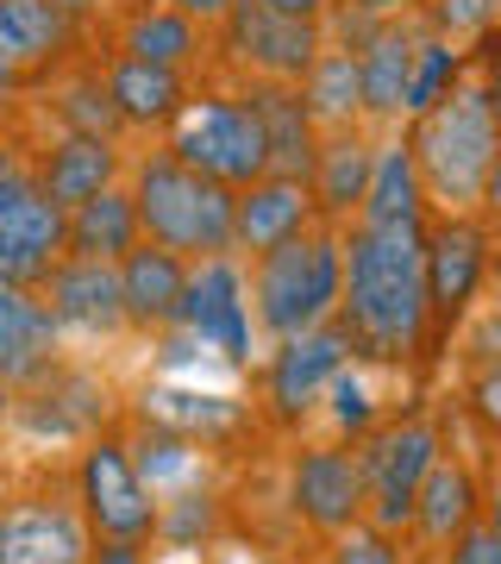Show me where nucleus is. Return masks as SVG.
Masks as SVG:
<instances>
[{
  "label": "nucleus",
  "mask_w": 501,
  "mask_h": 564,
  "mask_svg": "<svg viewBox=\"0 0 501 564\" xmlns=\"http://www.w3.org/2000/svg\"><path fill=\"white\" fill-rule=\"evenodd\" d=\"M358 364L421 370L433 364V302H426V226H345V302Z\"/></svg>",
  "instance_id": "1"
},
{
  "label": "nucleus",
  "mask_w": 501,
  "mask_h": 564,
  "mask_svg": "<svg viewBox=\"0 0 501 564\" xmlns=\"http://www.w3.org/2000/svg\"><path fill=\"white\" fill-rule=\"evenodd\" d=\"M401 132L414 144V163H421L426 207L433 214H482L489 170L501 158V120H495V107H489L482 69H470L433 113L407 120Z\"/></svg>",
  "instance_id": "2"
},
{
  "label": "nucleus",
  "mask_w": 501,
  "mask_h": 564,
  "mask_svg": "<svg viewBox=\"0 0 501 564\" xmlns=\"http://www.w3.org/2000/svg\"><path fill=\"white\" fill-rule=\"evenodd\" d=\"M126 188L139 202V226L151 245H170L188 263L239 258V188L200 176L176 151H151L126 170Z\"/></svg>",
  "instance_id": "3"
},
{
  "label": "nucleus",
  "mask_w": 501,
  "mask_h": 564,
  "mask_svg": "<svg viewBox=\"0 0 501 564\" xmlns=\"http://www.w3.org/2000/svg\"><path fill=\"white\" fill-rule=\"evenodd\" d=\"M345 302V226L314 220L307 232L282 239L276 251L251 258V314L270 345L339 321Z\"/></svg>",
  "instance_id": "4"
},
{
  "label": "nucleus",
  "mask_w": 501,
  "mask_h": 564,
  "mask_svg": "<svg viewBox=\"0 0 501 564\" xmlns=\"http://www.w3.org/2000/svg\"><path fill=\"white\" fill-rule=\"evenodd\" d=\"M95 527L81 514L76 464L39 452L32 464L7 470L0 489V564H88Z\"/></svg>",
  "instance_id": "5"
},
{
  "label": "nucleus",
  "mask_w": 501,
  "mask_h": 564,
  "mask_svg": "<svg viewBox=\"0 0 501 564\" xmlns=\"http://www.w3.org/2000/svg\"><path fill=\"white\" fill-rule=\"evenodd\" d=\"M163 139H170L163 151H176L188 170L226 182V188H251L270 176V132H263V113L244 82L188 95V107L170 120Z\"/></svg>",
  "instance_id": "6"
},
{
  "label": "nucleus",
  "mask_w": 501,
  "mask_h": 564,
  "mask_svg": "<svg viewBox=\"0 0 501 564\" xmlns=\"http://www.w3.org/2000/svg\"><path fill=\"white\" fill-rule=\"evenodd\" d=\"M445 445H451L445 440V408H426V402H407L377 433H363L358 458H363V484H370V514L363 521H377L407 540L421 484H426V470L439 464Z\"/></svg>",
  "instance_id": "7"
},
{
  "label": "nucleus",
  "mask_w": 501,
  "mask_h": 564,
  "mask_svg": "<svg viewBox=\"0 0 501 564\" xmlns=\"http://www.w3.org/2000/svg\"><path fill=\"white\" fill-rule=\"evenodd\" d=\"M69 258V207L39 182V151L0 139V282L39 289Z\"/></svg>",
  "instance_id": "8"
},
{
  "label": "nucleus",
  "mask_w": 501,
  "mask_h": 564,
  "mask_svg": "<svg viewBox=\"0 0 501 564\" xmlns=\"http://www.w3.org/2000/svg\"><path fill=\"white\" fill-rule=\"evenodd\" d=\"M358 358L351 351V333L339 321L314 326V333H295V339H276L258 364V414L270 433L282 440H307V426L320 414L326 389L345 364Z\"/></svg>",
  "instance_id": "9"
},
{
  "label": "nucleus",
  "mask_w": 501,
  "mask_h": 564,
  "mask_svg": "<svg viewBox=\"0 0 501 564\" xmlns=\"http://www.w3.org/2000/svg\"><path fill=\"white\" fill-rule=\"evenodd\" d=\"M69 464H76V496H81L88 527H95V540L157 545L163 496L144 484L139 458H132V445H126V421L95 433V440H81Z\"/></svg>",
  "instance_id": "10"
},
{
  "label": "nucleus",
  "mask_w": 501,
  "mask_h": 564,
  "mask_svg": "<svg viewBox=\"0 0 501 564\" xmlns=\"http://www.w3.org/2000/svg\"><path fill=\"white\" fill-rule=\"evenodd\" d=\"M495 276V220L489 214H433L426 220V302H433V364L445 358L464 314Z\"/></svg>",
  "instance_id": "11"
},
{
  "label": "nucleus",
  "mask_w": 501,
  "mask_h": 564,
  "mask_svg": "<svg viewBox=\"0 0 501 564\" xmlns=\"http://www.w3.org/2000/svg\"><path fill=\"white\" fill-rule=\"evenodd\" d=\"M288 521L314 545L339 540L345 527L370 514V484H363V458L351 440H301L288 452Z\"/></svg>",
  "instance_id": "12"
},
{
  "label": "nucleus",
  "mask_w": 501,
  "mask_h": 564,
  "mask_svg": "<svg viewBox=\"0 0 501 564\" xmlns=\"http://www.w3.org/2000/svg\"><path fill=\"white\" fill-rule=\"evenodd\" d=\"M126 421L120 389L107 383L100 370L63 358L51 377H39L32 389H20V414H13V433H20L32 452H51V445H81L107 433V426Z\"/></svg>",
  "instance_id": "13"
},
{
  "label": "nucleus",
  "mask_w": 501,
  "mask_h": 564,
  "mask_svg": "<svg viewBox=\"0 0 501 564\" xmlns=\"http://www.w3.org/2000/svg\"><path fill=\"white\" fill-rule=\"evenodd\" d=\"M214 39H220V63L239 82H295L301 88V76L326 51V25L276 13L270 0H239Z\"/></svg>",
  "instance_id": "14"
},
{
  "label": "nucleus",
  "mask_w": 501,
  "mask_h": 564,
  "mask_svg": "<svg viewBox=\"0 0 501 564\" xmlns=\"http://www.w3.org/2000/svg\"><path fill=\"white\" fill-rule=\"evenodd\" d=\"M251 276L239 270V258H200L188 276V302H182V326L195 345L220 351L232 370H251L258 339H251Z\"/></svg>",
  "instance_id": "15"
},
{
  "label": "nucleus",
  "mask_w": 501,
  "mask_h": 564,
  "mask_svg": "<svg viewBox=\"0 0 501 564\" xmlns=\"http://www.w3.org/2000/svg\"><path fill=\"white\" fill-rule=\"evenodd\" d=\"M489 514V477L477 470L470 452L445 445L439 464L426 470L421 502H414V527H407V552L421 564H439L451 552V540H464L470 527Z\"/></svg>",
  "instance_id": "16"
},
{
  "label": "nucleus",
  "mask_w": 501,
  "mask_h": 564,
  "mask_svg": "<svg viewBox=\"0 0 501 564\" xmlns=\"http://www.w3.org/2000/svg\"><path fill=\"white\" fill-rule=\"evenodd\" d=\"M39 295L51 302V314H57V326L69 333V339H132L120 263H107V258H63L57 270L39 282Z\"/></svg>",
  "instance_id": "17"
},
{
  "label": "nucleus",
  "mask_w": 501,
  "mask_h": 564,
  "mask_svg": "<svg viewBox=\"0 0 501 564\" xmlns=\"http://www.w3.org/2000/svg\"><path fill=\"white\" fill-rule=\"evenodd\" d=\"M426 39V13L407 20H382L363 39L358 63H363V120L377 132H401L407 126V82H414V57Z\"/></svg>",
  "instance_id": "18"
},
{
  "label": "nucleus",
  "mask_w": 501,
  "mask_h": 564,
  "mask_svg": "<svg viewBox=\"0 0 501 564\" xmlns=\"http://www.w3.org/2000/svg\"><path fill=\"white\" fill-rule=\"evenodd\" d=\"M63 333L51 302L25 282H0V377L13 389H32L63 364Z\"/></svg>",
  "instance_id": "19"
},
{
  "label": "nucleus",
  "mask_w": 501,
  "mask_h": 564,
  "mask_svg": "<svg viewBox=\"0 0 501 564\" xmlns=\"http://www.w3.org/2000/svg\"><path fill=\"white\" fill-rule=\"evenodd\" d=\"M382 139L389 132H377V126H351V132H326L320 139V158H314V176H307L320 220L358 226L363 202H370V176H377Z\"/></svg>",
  "instance_id": "20"
},
{
  "label": "nucleus",
  "mask_w": 501,
  "mask_h": 564,
  "mask_svg": "<svg viewBox=\"0 0 501 564\" xmlns=\"http://www.w3.org/2000/svg\"><path fill=\"white\" fill-rule=\"evenodd\" d=\"M188 276H195V263L182 258V251H170V245H151V239L120 258L126 314H132V333H139V339H163V333L182 326Z\"/></svg>",
  "instance_id": "21"
},
{
  "label": "nucleus",
  "mask_w": 501,
  "mask_h": 564,
  "mask_svg": "<svg viewBox=\"0 0 501 564\" xmlns=\"http://www.w3.org/2000/svg\"><path fill=\"white\" fill-rule=\"evenodd\" d=\"M120 176H126V151H120V139H100V132H57L39 151V182L57 207L95 202Z\"/></svg>",
  "instance_id": "22"
},
{
  "label": "nucleus",
  "mask_w": 501,
  "mask_h": 564,
  "mask_svg": "<svg viewBox=\"0 0 501 564\" xmlns=\"http://www.w3.org/2000/svg\"><path fill=\"white\" fill-rule=\"evenodd\" d=\"M76 51V20L57 0H0V63L25 82H44Z\"/></svg>",
  "instance_id": "23"
},
{
  "label": "nucleus",
  "mask_w": 501,
  "mask_h": 564,
  "mask_svg": "<svg viewBox=\"0 0 501 564\" xmlns=\"http://www.w3.org/2000/svg\"><path fill=\"white\" fill-rule=\"evenodd\" d=\"M320 220L314 207V188L295 176H263L251 188H239V258H263L276 251L282 239H295Z\"/></svg>",
  "instance_id": "24"
},
{
  "label": "nucleus",
  "mask_w": 501,
  "mask_h": 564,
  "mask_svg": "<svg viewBox=\"0 0 501 564\" xmlns=\"http://www.w3.org/2000/svg\"><path fill=\"white\" fill-rule=\"evenodd\" d=\"M100 76H107V95L120 107V120L139 126V132H170V120L188 107V76L163 69V63H144L132 51H120Z\"/></svg>",
  "instance_id": "25"
},
{
  "label": "nucleus",
  "mask_w": 501,
  "mask_h": 564,
  "mask_svg": "<svg viewBox=\"0 0 501 564\" xmlns=\"http://www.w3.org/2000/svg\"><path fill=\"white\" fill-rule=\"evenodd\" d=\"M251 88V101L263 113V132H270V176H295L307 182L314 176V158H320V126L307 113L295 82H244Z\"/></svg>",
  "instance_id": "26"
},
{
  "label": "nucleus",
  "mask_w": 501,
  "mask_h": 564,
  "mask_svg": "<svg viewBox=\"0 0 501 564\" xmlns=\"http://www.w3.org/2000/svg\"><path fill=\"white\" fill-rule=\"evenodd\" d=\"M207 25L188 20L182 7H170V0H144V7H132L120 25V51H132V57L144 63H163V69H195L200 57H207Z\"/></svg>",
  "instance_id": "27"
},
{
  "label": "nucleus",
  "mask_w": 501,
  "mask_h": 564,
  "mask_svg": "<svg viewBox=\"0 0 501 564\" xmlns=\"http://www.w3.org/2000/svg\"><path fill=\"white\" fill-rule=\"evenodd\" d=\"M358 220L363 226H426L433 220V207H426V182H421V163H414L407 132H389V139H382L377 176H370V202H363Z\"/></svg>",
  "instance_id": "28"
},
{
  "label": "nucleus",
  "mask_w": 501,
  "mask_h": 564,
  "mask_svg": "<svg viewBox=\"0 0 501 564\" xmlns=\"http://www.w3.org/2000/svg\"><path fill=\"white\" fill-rule=\"evenodd\" d=\"M301 101L314 113L320 132H351V126H370L363 120V63L358 51H345V44H326L320 63L301 76Z\"/></svg>",
  "instance_id": "29"
},
{
  "label": "nucleus",
  "mask_w": 501,
  "mask_h": 564,
  "mask_svg": "<svg viewBox=\"0 0 501 564\" xmlns=\"http://www.w3.org/2000/svg\"><path fill=\"white\" fill-rule=\"evenodd\" d=\"M144 245V226H139V202H132V188H107L95 202L69 207V258H107L120 263L126 251H139Z\"/></svg>",
  "instance_id": "30"
},
{
  "label": "nucleus",
  "mask_w": 501,
  "mask_h": 564,
  "mask_svg": "<svg viewBox=\"0 0 501 564\" xmlns=\"http://www.w3.org/2000/svg\"><path fill=\"white\" fill-rule=\"evenodd\" d=\"M464 76H470V44L445 39V32H433V25H426L421 57H414V82H407V120L433 113V107H439Z\"/></svg>",
  "instance_id": "31"
},
{
  "label": "nucleus",
  "mask_w": 501,
  "mask_h": 564,
  "mask_svg": "<svg viewBox=\"0 0 501 564\" xmlns=\"http://www.w3.org/2000/svg\"><path fill=\"white\" fill-rule=\"evenodd\" d=\"M51 120L57 132H100V139H120L126 120L113 95H107V76L100 69H81V76L57 82V95H51Z\"/></svg>",
  "instance_id": "32"
},
{
  "label": "nucleus",
  "mask_w": 501,
  "mask_h": 564,
  "mask_svg": "<svg viewBox=\"0 0 501 564\" xmlns=\"http://www.w3.org/2000/svg\"><path fill=\"white\" fill-rule=\"evenodd\" d=\"M445 358H451V377H477V370H489V364H501V282L489 302H477L470 314H464V326L451 333V345H445Z\"/></svg>",
  "instance_id": "33"
},
{
  "label": "nucleus",
  "mask_w": 501,
  "mask_h": 564,
  "mask_svg": "<svg viewBox=\"0 0 501 564\" xmlns=\"http://www.w3.org/2000/svg\"><path fill=\"white\" fill-rule=\"evenodd\" d=\"M320 564H414V552H407L401 533H389L377 521H358V527H345L339 540L320 545Z\"/></svg>",
  "instance_id": "34"
},
{
  "label": "nucleus",
  "mask_w": 501,
  "mask_h": 564,
  "mask_svg": "<svg viewBox=\"0 0 501 564\" xmlns=\"http://www.w3.org/2000/svg\"><path fill=\"white\" fill-rule=\"evenodd\" d=\"M458 414L470 421V433L489 445H501V364L477 370V377H464L458 383Z\"/></svg>",
  "instance_id": "35"
},
{
  "label": "nucleus",
  "mask_w": 501,
  "mask_h": 564,
  "mask_svg": "<svg viewBox=\"0 0 501 564\" xmlns=\"http://www.w3.org/2000/svg\"><path fill=\"white\" fill-rule=\"evenodd\" d=\"M421 13H426L433 32H445V39H458V44H477L482 32H495V20H501L495 0H426Z\"/></svg>",
  "instance_id": "36"
},
{
  "label": "nucleus",
  "mask_w": 501,
  "mask_h": 564,
  "mask_svg": "<svg viewBox=\"0 0 501 564\" xmlns=\"http://www.w3.org/2000/svg\"><path fill=\"white\" fill-rule=\"evenodd\" d=\"M439 564H501V527L482 514L464 540H451V552H445Z\"/></svg>",
  "instance_id": "37"
},
{
  "label": "nucleus",
  "mask_w": 501,
  "mask_h": 564,
  "mask_svg": "<svg viewBox=\"0 0 501 564\" xmlns=\"http://www.w3.org/2000/svg\"><path fill=\"white\" fill-rule=\"evenodd\" d=\"M170 7H182V13H188V20H200L207 32H220V25H226V13H232L239 0H170Z\"/></svg>",
  "instance_id": "38"
},
{
  "label": "nucleus",
  "mask_w": 501,
  "mask_h": 564,
  "mask_svg": "<svg viewBox=\"0 0 501 564\" xmlns=\"http://www.w3.org/2000/svg\"><path fill=\"white\" fill-rule=\"evenodd\" d=\"M88 564H151V545H132V540H100Z\"/></svg>",
  "instance_id": "39"
},
{
  "label": "nucleus",
  "mask_w": 501,
  "mask_h": 564,
  "mask_svg": "<svg viewBox=\"0 0 501 564\" xmlns=\"http://www.w3.org/2000/svg\"><path fill=\"white\" fill-rule=\"evenodd\" d=\"M345 7H358L363 20H407V13H421V0H345Z\"/></svg>",
  "instance_id": "40"
},
{
  "label": "nucleus",
  "mask_w": 501,
  "mask_h": 564,
  "mask_svg": "<svg viewBox=\"0 0 501 564\" xmlns=\"http://www.w3.org/2000/svg\"><path fill=\"white\" fill-rule=\"evenodd\" d=\"M20 95H25V76H13V69L0 63V126L20 113Z\"/></svg>",
  "instance_id": "41"
},
{
  "label": "nucleus",
  "mask_w": 501,
  "mask_h": 564,
  "mask_svg": "<svg viewBox=\"0 0 501 564\" xmlns=\"http://www.w3.org/2000/svg\"><path fill=\"white\" fill-rule=\"evenodd\" d=\"M470 69H482V88H489V107H495V120H501V51L489 63H470Z\"/></svg>",
  "instance_id": "42"
},
{
  "label": "nucleus",
  "mask_w": 501,
  "mask_h": 564,
  "mask_svg": "<svg viewBox=\"0 0 501 564\" xmlns=\"http://www.w3.org/2000/svg\"><path fill=\"white\" fill-rule=\"evenodd\" d=\"M276 13H295V20H326V7L333 0H270Z\"/></svg>",
  "instance_id": "43"
},
{
  "label": "nucleus",
  "mask_w": 501,
  "mask_h": 564,
  "mask_svg": "<svg viewBox=\"0 0 501 564\" xmlns=\"http://www.w3.org/2000/svg\"><path fill=\"white\" fill-rule=\"evenodd\" d=\"M13 414H20V389H13L7 377H0V440L13 433Z\"/></svg>",
  "instance_id": "44"
},
{
  "label": "nucleus",
  "mask_w": 501,
  "mask_h": 564,
  "mask_svg": "<svg viewBox=\"0 0 501 564\" xmlns=\"http://www.w3.org/2000/svg\"><path fill=\"white\" fill-rule=\"evenodd\" d=\"M489 521L501 527V445H495V458H489Z\"/></svg>",
  "instance_id": "45"
},
{
  "label": "nucleus",
  "mask_w": 501,
  "mask_h": 564,
  "mask_svg": "<svg viewBox=\"0 0 501 564\" xmlns=\"http://www.w3.org/2000/svg\"><path fill=\"white\" fill-rule=\"evenodd\" d=\"M482 214H489V220H501V158H495V170H489V195H482Z\"/></svg>",
  "instance_id": "46"
},
{
  "label": "nucleus",
  "mask_w": 501,
  "mask_h": 564,
  "mask_svg": "<svg viewBox=\"0 0 501 564\" xmlns=\"http://www.w3.org/2000/svg\"><path fill=\"white\" fill-rule=\"evenodd\" d=\"M57 7H63V13H69V20H95V13H100V7H107V0H57Z\"/></svg>",
  "instance_id": "47"
},
{
  "label": "nucleus",
  "mask_w": 501,
  "mask_h": 564,
  "mask_svg": "<svg viewBox=\"0 0 501 564\" xmlns=\"http://www.w3.org/2000/svg\"><path fill=\"white\" fill-rule=\"evenodd\" d=\"M495 282H501V220H495Z\"/></svg>",
  "instance_id": "48"
},
{
  "label": "nucleus",
  "mask_w": 501,
  "mask_h": 564,
  "mask_svg": "<svg viewBox=\"0 0 501 564\" xmlns=\"http://www.w3.org/2000/svg\"><path fill=\"white\" fill-rule=\"evenodd\" d=\"M0 477H7V464H0Z\"/></svg>",
  "instance_id": "49"
},
{
  "label": "nucleus",
  "mask_w": 501,
  "mask_h": 564,
  "mask_svg": "<svg viewBox=\"0 0 501 564\" xmlns=\"http://www.w3.org/2000/svg\"><path fill=\"white\" fill-rule=\"evenodd\" d=\"M495 7H501V0H495Z\"/></svg>",
  "instance_id": "50"
},
{
  "label": "nucleus",
  "mask_w": 501,
  "mask_h": 564,
  "mask_svg": "<svg viewBox=\"0 0 501 564\" xmlns=\"http://www.w3.org/2000/svg\"><path fill=\"white\" fill-rule=\"evenodd\" d=\"M414 564H421V558H414Z\"/></svg>",
  "instance_id": "51"
},
{
  "label": "nucleus",
  "mask_w": 501,
  "mask_h": 564,
  "mask_svg": "<svg viewBox=\"0 0 501 564\" xmlns=\"http://www.w3.org/2000/svg\"><path fill=\"white\" fill-rule=\"evenodd\" d=\"M421 7H426V0H421Z\"/></svg>",
  "instance_id": "52"
},
{
  "label": "nucleus",
  "mask_w": 501,
  "mask_h": 564,
  "mask_svg": "<svg viewBox=\"0 0 501 564\" xmlns=\"http://www.w3.org/2000/svg\"><path fill=\"white\" fill-rule=\"evenodd\" d=\"M495 25H501V20H495Z\"/></svg>",
  "instance_id": "53"
}]
</instances>
